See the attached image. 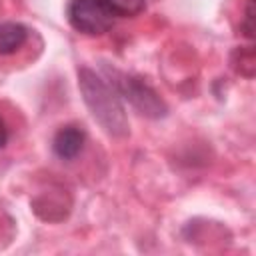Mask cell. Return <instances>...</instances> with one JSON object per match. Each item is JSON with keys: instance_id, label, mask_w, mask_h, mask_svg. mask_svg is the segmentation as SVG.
I'll use <instances>...</instances> for the list:
<instances>
[{"instance_id": "obj_1", "label": "cell", "mask_w": 256, "mask_h": 256, "mask_svg": "<svg viewBox=\"0 0 256 256\" xmlns=\"http://www.w3.org/2000/svg\"><path fill=\"white\" fill-rule=\"evenodd\" d=\"M78 86L94 120L110 136H124L128 132V120L114 88H110L100 76H96L88 68H82L78 72Z\"/></svg>"}, {"instance_id": "obj_2", "label": "cell", "mask_w": 256, "mask_h": 256, "mask_svg": "<svg viewBox=\"0 0 256 256\" xmlns=\"http://www.w3.org/2000/svg\"><path fill=\"white\" fill-rule=\"evenodd\" d=\"M68 20L74 30L88 36H100L112 28L116 16L102 0H72L68 6Z\"/></svg>"}, {"instance_id": "obj_3", "label": "cell", "mask_w": 256, "mask_h": 256, "mask_svg": "<svg viewBox=\"0 0 256 256\" xmlns=\"http://www.w3.org/2000/svg\"><path fill=\"white\" fill-rule=\"evenodd\" d=\"M118 90L132 102L136 110H140V114L150 118H160L166 114V106L160 100V96L140 78L122 76V80H118Z\"/></svg>"}, {"instance_id": "obj_4", "label": "cell", "mask_w": 256, "mask_h": 256, "mask_svg": "<svg viewBox=\"0 0 256 256\" xmlns=\"http://www.w3.org/2000/svg\"><path fill=\"white\" fill-rule=\"evenodd\" d=\"M84 140H86V134L80 126H74V124L62 126L56 132L54 140H52L54 154L62 160H72L80 154V150L84 146Z\"/></svg>"}, {"instance_id": "obj_5", "label": "cell", "mask_w": 256, "mask_h": 256, "mask_svg": "<svg viewBox=\"0 0 256 256\" xmlns=\"http://www.w3.org/2000/svg\"><path fill=\"white\" fill-rule=\"evenodd\" d=\"M28 38L26 26L20 22H2L0 24V54L16 52Z\"/></svg>"}, {"instance_id": "obj_6", "label": "cell", "mask_w": 256, "mask_h": 256, "mask_svg": "<svg viewBox=\"0 0 256 256\" xmlns=\"http://www.w3.org/2000/svg\"><path fill=\"white\" fill-rule=\"evenodd\" d=\"M108 10L116 16V18H128V16H136L144 10L146 0H102Z\"/></svg>"}, {"instance_id": "obj_7", "label": "cell", "mask_w": 256, "mask_h": 256, "mask_svg": "<svg viewBox=\"0 0 256 256\" xmlns=\"http://www.w3.org/2000/svg\"><path fill=\"white\" fill-rule=\"evenodd\" d=\"M238 62H234V68L242 74V76H246V78H252L254 76V50L252 48H240L238 50Z\"/></svg>"}, {"instance_id": "obj_8", "label": "cell", "mask_w": 256, "mask_h": 256, "mask_svg": "<svg viewBox=\"0 0 256 256\" xmlns=\"http://www.w3.org/2000/svg\"><path fill=\"white\" fill-rule=\"evenodd\" d=\"M254 0H248V6H246V18H244V24H242V28H244V34H246V38H254Z\"/></svg>"}, {"instance_id": "obj_9", "label": "cell", "mask_w": 256, "mask_h": 256, "mask_svg": "<svg viewBox=\"0 0 256 256\" xmlns=\"http://www.w3.org/2000/svg\"><path fill=\"white\" fill-rule=\"evenodd\" d=\"M6 142H8V128H6V124H4V120L0 116V148H4Z\"/></svg>"}]
</instances>
